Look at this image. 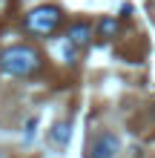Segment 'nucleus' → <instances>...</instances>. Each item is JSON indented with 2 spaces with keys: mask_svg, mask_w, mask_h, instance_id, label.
<instances>
[{
  "mask_svg": "<svg viewBox=\"0 0 155 158\" xmlns=\"http://www.w3.org/2000/svg\"><path fill=\"white\" fill-rule=\"evenodd\" d=\"M69 135H72V129H69L66 121L52 129V141H55V144H60V147H66V144H69Z\"/></svg>",
  "mask_w": 155,
  "mask_h": 158,
  "instance_id": "obj_5",
  "label": "nucleus"
},
{
  "mask_svg": "<svg viewBox=\"0 0 155 158\" xmlns=\"http://www.w3.org/2000/svg\"><path fill=\"white\" fill-rule=\"evenodd\" d=\"M89 35H92V29H89L86 23H75V26L69 29L66 40H69L72 46H86V43H89Z\"/></svg>",
  "mask_w": 155,
  "mask_h": 158,
  "instance_id": "obj_4",
  "label": "nucleus"
},
{
  "mask_svg": "<svg viewBox=\"0 0 155 158\" xmlns=\"http://www.w3.org/2000/svg\"><path fill=\"white\" fill-rule=\"evenodd\" d=\"M121 152V141H118L115 132H101L95 135L92 147H89V158H115Z\"/></svg>",
  "mask_w": 155,
  "mask_h": 158,
  "instance_id": "obj_3",
  "label": "nucleus"
},
{
  "mask_svg": "<svg viewBox=\"0 0 155 158\" xmlns=\"http://www.w3.org/2000/svg\"><path fill=\"white\" fill-rule=\"evenodd\" d=\"M38 66H40V58L29 46H12V49H6L0 55V72L3 75H12V78L32 75Z\"/></svg>",
  "mask_w": 155,
  "mask_h": 158,
  "instance_id": "obj_1",
  "label": "nucleus"
},
{
  "mask_svg": "<svg viewBox=\"0 0 155 158\" xmlns=\"http://www.w3.org/2000/svg\"><path fill=\"white\" fill-rule=\"evenodd\" d=\"M98 32H101V38H112V35L118 32V23L112 20V17H104L101 26H98Z\"/></svg>",
  "mask_w": 155,
  "mask_h": 158,
  "instance_id": "obj_6",
  "label": "nucleus"
},
{
  "mask_svg": "<svg viewBox=\"0 0 155 158\" xmlns=\"http://www.w3.org/2000/svg\"><path fill=\"white\" fill-rule=\"evenodd\" d=\"M58 23H60V12L55 6H40L26 15V29L35 35H52L58 29Z\"/></svg>",
  "mask_w": 155,
  "mask_h": 158,
  "instance_id": "obj_2",
  "label": "nucleus"
}]
</instances>
